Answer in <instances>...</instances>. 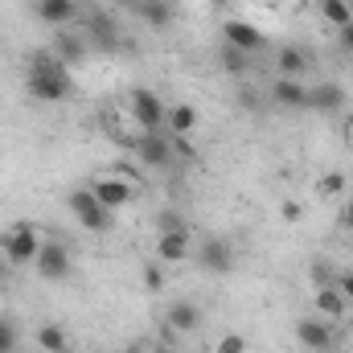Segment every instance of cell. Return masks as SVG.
<instances>
[{
  "label": "cell",
  "mask_w": 353,
  "mask_h": 353,
  "mask_svg": "<svg viewBox=\"0 0 353 353\" xmlns=\"http://www.w3.org/2000/svg\"><path fill=\"white\" fill-rule=\"evenodd\" d=\"M25 90L37 99V103H66L74 79H70V66L54 54V50H37L29 70H25Z\"/></svg>",
  "instance_id": "cell-1"
},
{
  "label": "cell",
  "mask_w": 353,
  "mask_h": 353,
  "mask_svg": "<svg viewBox=\"0 0 353 353\" xmlns=\"http://www.w3.org/2000/svg\"><path fill=\"white\" fill-rule=\"evenodd\" d=\"M70 210H74L79 226H83V230H90V234L111 230V218H115V214H111V210H107V205L90 193V185H87V189H74V193H70Z\"/></svg>",
  "instance_id": "cell-2"
},
{
  "label": "cell",
  "mask_w": 353,
  "mask_h": 353,
  "mask_svg": "<svg viewBox=\"0 0 353 353\" xmlns=\"http://www.w3.org/2000/svg\"><path fill=\"white\" fill-rule=\"evenodd\" d=\"M41 234H37V226H29V222H21V226H12L4 239H0V247H4V255L12 259V263H33L37 259V251H41Z\"/></svg>",
  "instance_id": "cell-3"
},
{
  "label": "cell",
  "mask_w": 353,
  "mask_h": 353,
  "mask_svg": "<svg viewBox=\"0 0 353 353\" xmlns=\"http://www.w3.org/2000/svg\"><path fill=\"white\" fill-rule=\"evenodd\" d=\"M128 111H132V119L144 128V132H157L161 123H165V103H161V94L157 90H132V99H128Z\"/></svg>",
  "instance_id": "cell-4"
},
{
  "label": "cell",
  "mask_w": 353,
  "mask_h": 353,
  "mask_svg": "<svg viewBox=\"0 0 353 353\" xmlns=\"http://www.w3.org/2000/svg\"><path fill=\"white\" fill-rule=\"evenodd\" d=\"M132 148H136L140 169H169L173 165V140H165L161 132H144Z\"/></svg>",
  "instance_id": "cell-5"
},
{
  "label": "cell",
  "mask_w": 353,
  "mask_h": 353,
  "mask_svg": "<svg viewBox=\"0 0 353 353\" xmlns=\"http://www.w3.org/2000/svg\"><path fill=\"white\" fill-rule=\"evenodd\" d=\"M33 263H37V275H41V279H50V283H62V279L70 275V251H66L62 243L46 239Z\"/></svg>",
  "instance_id": "cell-6"
},
{
  "label": "cell",
  "mask_w": 353,
  "mask_h": 353,
  "mask_svg": "<svg viewBox=\"0 0 353 353\" xmlns=\"http://www.w3.org/2000/svg\"><path fill=\"white\" fill-rule=\"evenodd\" d=\"M90 193H94V197H99V201H103V205H107L111 214H115V210H123V205H128V201L136 197V189H132V185H128L123 176H115V173L94 176V181H90Z\"/></svg>",
  "instance_id": "cell-7"
},
{
  "label": "cell",
  "mask_w": 353,
  "mask_h": 353,
  "mask_svg": "<svg viewBox=\"0 0 353 353\" xmlns=\"http://www.w3.org/2000/svg\"><path fill=\"white\" fill-rule=\"evenodd\" d=\"M296 341H300L304 350H312V353L333 350V341H337L333 321H325V316H304V321L296 325Z\"/></svg>",
  "instance_id": "cell-8"
},
{
  "label": "cell",
  "mask_w": 353,
  "mask_h": 353,
  "mask_svg": "<svg viewBox=\"0 0 353 353\" xmlns=\"http://www.w3.org/2000/svg\"><path fill=\"white\" fill-rule=\"evenodd\" d=\"M197 259H201V267L210 275H230L234 271V247L226 239H205L201 251H197Z\"/></svg>",
  "instance_id": "cell-9"
},
{
  "label": "cell",
  "mask_w": 353,
  "mask_h": 353,
  "mask_svg": "<svg viewBox=\"0 0 353 353\" xmlns=\"http://www.w3.org/2000/svg\"><path fill=\"white\" fill-rule=\"evenodd\" d=\"M222 41L226 46H234V50H243V54H255V50H263V33L255 29V25H247V21H239V17H230L226 25H222Z\"/></svg>",
  "instance_id": "cell-10"
},
{
  "label": "cell",
  "mask_w": 353,
  "mask_h": 353,
  "mask_svg": "<svg viewBox=\"0 0 353 353\" xmlns=\"http://www.w3.org/2000/svg\"><path fill=\"white\" fill-rule=\"evenodd\" d=\"M271 103L279 111H304L308 107V87L300 79H275L271 83Z\"/></svg>",
  "instance_id": "cell-11"
},
{
  "label": "cell",
  "mask_w": 353,
  "mask_h": 353,
  "mask_svg": "<svg viewBox=\"0 0 353 353\" xmlns=\"http://www.w3.org/2000/svg\"><path fill=\"white\" fill-rule=\"evenodd\" d=\"M157 255H161V263H181V259L189 255V230H185V226H169V230H161V239H157Z\"/></svg>",
  "instance_id": "cell-12"
},
{
  "label": "cell",
  "mask_w": 353,
  "mask_h": 353,
  "mask_svg": "<svg viewBox=\"0 0 353 353\" xmlns=\"http://www.w3.org/2000/svg\"><path fill=\"white\" fill-rule=\"evenodd\" d=\"M33 12H37V21H46V25H70L74 17H79V0H37L33 4Z\"/></svg>",
  "instance_id": "cell-13"
},
{
  "label": "cell",
  "mask_w": 353,
  "mask_h": 353,
  "mask_svg": "<svg viewBox=\"0 0 353 353\" xmlns=\"http://www.w3.org/2000/svg\"><path fill=\"white\" fill-rule=\"evenodd\" d=\"M308 74V54L300 46H279L275 54V79H300Z\"/></svg>",
  "instance_id": "cell-14"
},
{
  "label": "cell",
  "mask_w": 353,
  "mask_h": 353,
  "mask_svg": "<svg viewBox=\"0 0 353 353\" xmlns=\"http://www.w3.org/2000/svg\"><path fill=\"white\" fill-rule=\"evenodd\" d=\"M312 304H316V312H321L325 321H341V316L350 312V300L341 296V288H337V283L316 288V300H312Z\"/></svg>",
  "instance_id": "cell-15"
},
{
  "label": "cell",
  "mask_w": 353,
  "mask_h": 353,
  "mask_svg": "<svg viewBox=\"0 0 353 353\" xmlns=\"http://www.w3.org/2000/svg\"><path fill=\"white\" fill-rule=\"evenodd\" d=\"M345 107V90L337 87V83H316V87H308V111H341Z\"/></svg>",
  "instance_id": "cell-16"
},
{
  "label": "cell",
  "mask_w": 353,
  "mask_h": 353,
  "mask_svg": "<svg viewBox=\"0 0 353 353\" xmlns=\"http://www.w3.org/2000/svg\"><path fill=\"white\" fill-rule=\"evenodd\" d=\"M165 123H169L173 136H193V128H197V107H193V103H176V107L165 111Z\"/></svg>",
  "instance_id": "cell-17"
},
{
  "label": "cell",
  "mask_w": 353,
  "mask_h": 353,
  "mask_svg": "<svg viewBox=\"0 0 353 353\" xmlns=\"http://www.w3.org/2000/svg\"><path fill=\"white\" fill-rule=\"evenodd\" d=\"M136 12H140V17H144V25H152V29H169V25L176 21V12H173V4H169V0H144Z\"/></svg>",
  "instance_id": "cell-18"
},
{
  "label": "cell",
  "mask_w": 353,
  "mask_h": 353,
  "mask_svg": "<svg viewBox=\"0 0 353 353\" xmlns=\"http://www.w3.org/2000/svg\"><path fill=\"white\" fill-rule=\"evenodd\" d=\"M201 325V312H197V304H189V300H176L173 308H169V329L176 333H193Z\"/></svg>",
  "instance_id": "cell-19"
},
{
  "label": "cell",
  "mask_w": 353,
  "mask_h": 353,
  "mask_svg": "<svg viewBox=\"0 0 353 353\" xmlns=\"http://www.w3.org/2000/svg\"><path fill=\"white\" fill-rule=\"evenodd\" d=\"M54 54L66 62V66H74V62H83L87 58V37H74V33H62L58 41H54Z\"/></svg>",
  "instance_id": "cell-20"
},
{
  "label": "cell",
  "mask_w": 353,
  "mask_h": 353,
  "mask_svg": "<svg viewBox=\"0 0 353 353\" xmlns=\"http://www.w3.org/2000/svg\"><path fill=\"white\" fill-rule=\"evenodd\" d=\"M37 345L46 353H70V333L62 325H41L37 329Z\"/></svg>",
  "instance_id": "cell-21"
},
{
  "label": "cell",
  "mask_w": 353,
  "mask_h": 353,
  "mask_svg": "<svg viewBox=\"0 0 353 353\" xmlns=\"http://www.w3.org/2000/svg\"><path fill=\"white\" fill-rule=\"evenodd\" d=\"M321 17H325V25H333V29H345L353 21V8L345 0H321Z\"/></svg>",
  "instance_id": "cell-22"
},
{
  "label": "cell",
  "mask_w": 353,
  "mask_h": 353,
  "mask_svg": "<svg viewBox=\"0 0 353 353\" xmlns=\"http://www.w3.org/2000/svg\"><path fill=\"white\" fill-rule=\"evenodd\" d=\"M222 66H226L230 74H243L251 62H247V54H243V50H234V46H222Z\"/></svg>",
  "instance_id": "cell-23"
},
{
  "label": "cell",
  "mask_w": 353,
  "mask_h": 353,
  "mask_svg": "<svg viewBox=\"0 0 353 353\" xmlns=\"http://www.w3.org/2000/svg\"><path fill=\"white\" fill-rule=\"evenodd\" d=\"M316 189H321L325 197H337V193H345V176L341 173H325L321 181H316Z\"/></svg>",
  "instance_id": "cell-24"
},
{
  "label": "cell",
  "mask_w": 353,
  "mask_h": 353,
  "mask_svg": "<svg viewBox=\"0 0 353 353\" xmlns=\"http://www.w3.org/2000/svg\"><path fill=\"white\" fill-rule=\"evenodd\" d=\"M214 350L218 353H247V337H243V333H226Z\"/></svg>",
  "instance_id": "cell-25"
},
{
  "label": "cell",
  "mask_w": 353,
  "mask_h": 353,
  "mask_svg": "<svg viewBox=\"0 0 353 353\" xmlns=\"http://www.w3.org/2000/svg\"><path fill=\"white\" fill-rule=\"evenodd\" d=\"M90 33H94V37L103 41V50H111V46H115V29H111V25H107L103 17H94V25H90Z\"/></svg>",
  "instance_id": "cell-26"
},
{
  "label": "cell",
  "mask_w": 353,
  "mask_h": 353,
  "mask_svg": "<svg viewBox=\"0 0 353 353\" xmlns=\"http://www.w3.org/2000/svg\"><path fill=\"white\" fill-rule=\"evenodd\" d=\"M17 325H8V321H0V353H12L17 350Z\"/></svg>",
  "instance_id": "cell-27"
},
{
  "label": "cell",
  "mask_w": 353,
  "mask_h": 353,
  "mask_svg": "<svg viewBox=\"0 0 353 353\" xmlns=\"http://www.w3.org/2000/svg\"><path fill=\"white\" fill-rule=\"evenodd\" d=\"M279 214H283V222H300L304 205H300V201H283V205H279Z\"/></svg>",
  "instance_id": "cell-28"
},
{
  "label": "cell",
  "mask_w": 353,
  "mask_h": 353,
  "mask_svg": "<svg viewBox=\"0 0 353 353\" xmlns=\"http://www.w3.org/2000/svg\"><path fill=\"white\" fill-rule=\"evenodd\" d=\"M144 283H148L152 292H161V288H165V275H161V267H144Z\"/></svg>",
  "instance_id": "cell-29"
},
{
  "label": "cell",
  "mask_w": 353,
  "mask_h": 353,
  "mask_svg": "<svg viewBox=\"0 0 353 353\" xmlns=\"http://www.w3.org/2000/svg\"><path fill=\"white\" fill-rule=\"evenodd\" d=\"M337 288H341V296L353 304V271H341V275H337Z\"/></svg>",
  "instance_id": "cell-30"
},
{
  "label": "cell",
  "mask_w": 353,
  "mask_h": 353,
  "mask_svg": "<svg viewBox=\"0 0 353 353\" xmlns=\"http://www.w3.org/2000/svg\"><path fill=\"white\" fill-rule=\"evenodd\" d=\"M337 41H341V50H345V54H353V21L345 25V29H337Z\"/></svg>",
  "instance_id": "cell-31"
},
{
  "label": "cell",
  "mask_w": 353,
  "mask_h": 353,
  "mask_svg": "<svg viewBox=\"0 0 353 353\" xmlns=\"http://www.w3.org/2000/svg\"><path fill=\"white\" fill-rule=\"evenodd\" d=\"M341 226H345V230H353V197L341 205Z\"/></svg>",
  "instance_id": "cell-32"
},
{
  "label": "cell",
  "mask_w": 353,
  "mask_h": 353,
  "mask_svg": "<svg viewBox=\"0 0 353 353\" xmlns=\"http://www.w3.org/2000/svg\"><path fill=\"white\" fill-rule=\"evenodd\" d=\"M115 4H128V8H140L144 0H115Z\"/></svg>",
  "instance_id": "cell-33"
},
{
  "label": "cell",
  "mask_w": 353,
  "mask_h": 353,
  "mask_svg": "<svg viewBox=\"0 0 353 353\" xmlns=\"http://www.w3.org/2000/svg\"><path fill=\"white\" fill-rule=\"evenodd\" d=\"M4 259H8V255H4V247H0V271H4Z\"/></svg>",
  "instance_id": "cell-34"
},
{
  "label": "cell",
  "mask_w": 353,
  "mask_h": 353,
  "mask_svg": "<svg viewBox=\"0 0 353 353\" xmlns=\"http://www.w3.org/2000/svg\"><path fill=\"white\" fill-rule=\"evenodd\" d=\"M345 4H350V8H353V0H345Z\"/></svg>",
  "instance_id": "cell-35"
},
{
  "label": "cell",
  "mask_w": 353,
  "mask_h": 353,
  "mask_svg": "<svg viewBox=\"0 0 353 353\" xmlns=\"http://www.w3.org/2000/svg\"><path fill=\"white\" fill-rule=\"evenodd\" d=\"M169 353H173V350H169Z\"/></svg>",
  "instance_id": "cell-36"
}]
</instances>
